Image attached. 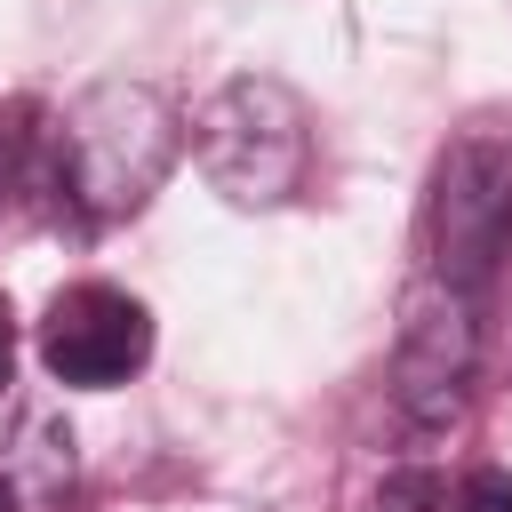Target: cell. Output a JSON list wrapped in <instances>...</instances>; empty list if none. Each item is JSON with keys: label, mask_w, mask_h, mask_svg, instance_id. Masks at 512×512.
Instances as JSON below:
<instances>
[{"label": "cell", "mask_w": 512, "mask_h": 512, "mask_svg": "<svg viewBox=\"0 0 512 512\" xmlns=\"http://www.w3.org/2000/svg\"><path fill=\"white\" fill-rule=\"evenodd\" d=\"M176 152H184V120L152 80H96L88 96L64 104V120L48 136V176L72 216L120 224L160 192Z\"/></svg>", "instance_id": "obj_1"}, {"label": "cell", "mask_w": 512, "mask_h": 512, "mask_svg": "<svg viewBox=\"0 0 512 512\" xmlns=\"http://www.w3.org/2000/svg\"><path fill=\"white\" fill-rule=\"evenodd\" d=\"M192 152L200 176L232 200V208H280L304 192L312 168V112L288 80L272 72H240L224 80L200 112H192Z\"/></svg>", "instance_id": "obj_2"}, {"label": "cell", "mask_w": 512, "mask_h": 512, "mask_svg": "<svg viewBox=\"0 0 512 512\" xmlns=\"http://www.w3.org/2000/svg\"><path fill=\"white\" fill-rule=\"evenodd\" d=\"M512 256V136H456L424 192V272L488 296Z\"/></svg>", "instance_id": "obj_3"}, {"label": "cell", "mask_w": 512, "mask_h": 512, "mask_svg": "<svg viewBox=\"0 0 512 512\" xmlns=\"http://www.w3.org/2000/svg\"><path fill=\"white\" fill-rule=\"evenodd\" d=\"M480 376V296L416 272L400 296V336H392V408L424 432L456 424Z\"/></svg>", "instance_id": "obj_4"}, {"label": "cell", "mask_w": 512, "mask_h": 512, "mask_svg": "<svg viewBox=\"0 0 512 512\" xmlns=\"http://www.w3.org/2000/svg\"><path fill=\"white\" fill-rule=\"evenodd\" d=\"M40 360L56 384L72 392H112L128 384L144 360H152V312L128 296V288H104V280H80L48 304L40 320Z\"/></svg>", "instance_id": "obj_5"}, {"label": "cell", "mask_w": 512, "mask_h": 512, "mask_svg": "<svg viewBox=\"0 0 512 512\" xmlns=\"http://www.w3.org/2000/svg\"><path fill=\"white\" fill-rule=\"evenodd\" d=\"M72 472H80L72 424L56 408H24L16 432L0 440V504L8 512H56L72 496Z\"/></svg>", "instance_id": "obj_6"}, {"label": "cell", "mask_w": 512, "mask_h": 512, "mask_svg": "<svg viewBox=\"0 0 512 512\" xmlns=\"http://www.w3.org/2000/svg\"><path fill=\"white\" fill-rule=\"evenodd\" d=\"M448 512H512V472H504V464L464 472V480H456V496H448Z\"/></svg>", "instance_id": "obj_7"}, {"label": "cell", "mask_w": 512, "mask_h": 512, "mask_svg": "<svg viewBox=\"0 0 512 512\" xmlns=\"http://www.w3.org/2000/svg\"><path fill=\"white\" fill-rule=\"evenodd\" d=\"M376 512H440V480L432 472H392L384 496H376Z\"/></svg>", "instance_id": "obj_8"}, {"label": "cell", "mask_w": 512, "mask_h": 512, "mask_svg": "<svg viewBox=\"0 0 512 512\" xmlns=\"http://www.w3.org/2000/svg\"><path fill=\"white\" fill-rule=\"evenodd\" d=\"M32 120V104H0V200H8V184H16V160H24V128Z\"/></svg>", "instance_id": "obj_9"}, {"label": "cell", "mask_w": 512, "mask_h": 512, "mask_svg": "<svg viewBox=\"0 0 512 512\" xmlns=\"http://www.w3.org/2000/svg\"><path fill=\"white\" fill-rule=\"evenodd\" d=\"M8 376H16V304L0 296V392H8Z\"/></svg>", "instance_id": "obj_10"}]
</instances>
